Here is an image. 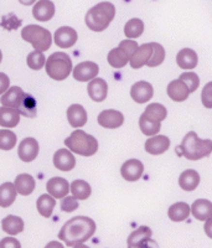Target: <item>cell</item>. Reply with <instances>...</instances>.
Listing matches in <instances>:
<instances>
[{"instance_id": "1", "label": "cell", "mask_w": 212, "mask_h": 248, "mask_svg": "<svg viewBox=\"0 0 212 248\" xmlns=\"http://www.w3.org/2000/svg\"><path fill=\"white\" fill-rule=\"evenodd\" d=\"M96 232V223L87 216H76L68 220L59 233V238L66 246L81 245L88 241Z\"/></svg>"}, {"instance_id": "2", "label": "cell", "mask_w": 212, "mask_h": 248, "mask_svg": "<svg viewBox=\"0 0 212 248\" xmlns=\"http://www.w3.org/2000/svg\"><path fill=\"white\" fill-rule=\"evenodd\" d=\"M176 153L179 156H185L187 160H200L210 156L212 153V140L200 139L195 132H189L180 145L176 147Z\"/></svg>"}, {"instance_id": "3", "label": "cell", "mask_w": 212, "mask_h": 248, "mask_svg": "<svg viewBox=\"0 0 212 248\" xmlns=\"http://www.w3.org/2000/svg\"><path fill=\"white\" fill-rule=\"evenodd\" d=\"M116 16V8L109 1H103L91 8L86 14V25L96 32L105 31Z\"/></svg>"}, {"instance_id": "4", "label": "cell", "mask_w": 212, "mask_h": 248, "mask_svg": "<svg viewBox=\"0 0 212 248\" xmlns=\"http://www.w3.org/2000/svg\"><path fill=\"white\" fill-rule=\"evenodd\" d=\"M65 145L75 154L82 156H92L98 150V141L94 137L90 136L83 130H75L68 138H66Z\"/></svg>"}, {"instance_id": "5", "label": "cell", "mask_w": 212, "mask_h": 248, "mask_svg": "<svg viewBox=\"0 0 212 248\" xmlns=\"http://www.w3.org/2000/svg\"><path fill=\"white\" fill-rule=\"evenodd\" d=\"M72 71V61L65 52H54L46 62V74L55 81H63Z\"/></svg>"}, {"instance_id": "6", "label": "cell", "mask_w": 212, "mask_h": 248, "mask_svg": "<svg viewBox=\"0 0 212 248\" xmlns=\"http://www.w3.org/2000/svg\"><path fill=\"white\" fill-rule=\"evenodd\" d=\"M21 37L24 41H28L32 47L40 52H45L51 47V32L45 28L39 25H28L21 30Z\"/></svg>"}, {"instance_id": "7", "label": "cell", "mask_w": 212, "mask_h": 248, "mask_svg": "<svg viewBox=\"0 0 212 248\" xmlns=\"http://www.w3.org/2000/svg\"><path fill=\"white\" fill-rule=\"evenodd\" d=\"M154 94L153 86L147 81H139L130 88V97L139 105H144L151 99Z\"/></svg>"}, {"instance_id": "8", "label": "cell", "mask_w": 212, "mask_h": 248, "mask_svg": "<svg viewBox=\"0 0 212 248\" xmlns=\"http://www.w3.org/2000/svg\"><path fill=\"white\" fill-rule=\"evenodd\" d=\"M124 123V116L119 110L116 109H106L99 113L98 124L101 127L107 129H116L122 127Z\"/></svg>"}, {"instance_id": "9", "label": "cell", "mask_w": 212, "mask_h": 248, "mask_svg": "<svg viewBox=\"0 0 212 248\" xmlns=\"http://www.w3.org/2000/svg\"><path fill=\"white\" fill-rule=\"evenodd\" d=\"M143 172H144V165L138 159H129L121 168V174H122L123 179L130 181V183L139 180Z\"/></svg>"}, {"instance_id": "10", "label": "cell", "mask_w": 212, "mask_h": 248, "mask_svg": "<svg viewBox=\"0 0 212 248\" xmlns=\"http://www.w3.org/2000/svg\"><path fill=\"white\" fill-rule=\"evenodd\" d=\"M39 143L35 138H25L21 143L19 144V149H17V154L19 158L24 161V163H31L37 158L39 154Z\"/></svg>"}, {"instance_id": "11", "label": "cell", "mask_w": 212, "mask_h": 248, "mask_svg": "<svg viewBox=\"0 0 212 248\" xmlns=\"http://www.w3.org/2000/svg\"><path fill=\"white\" fill-rule=\"evenodd\" d=\"M99 72V67L97 63L92 61L81 62L75 67L74 77L75 79L79 82H88L92 81L97 77Z\"/></svg>"}, {"instance_id": "12", "label": "cell", "mask_w": 212, "mask_h": 248, "mask_svg": "<svg viewBox=\"0 0 212 248\" xmlns=\"http://www.w3.org/2000/svg\"><path fill=\"white\" fill-rule=\"evenodd\" d=\"M77 31L70 26H62L55 32V44L59 47L70 48L77 43Z\"/></svg>"}, {"instance_id": "13", "label": "cell", "mask_w": 212, "mask_h": 248, "mask_svg": "<svg viewBox=\"0 0 212 248\" xmlns=\"http://www.w3.org/2000/svg\"><path fill=\"white\" fill-rule=\"evenodd\" d=\"M32 15L37 21L46 23L55 15V5L51 0H39L32 8Z\"/></svg>"}, {"instance_id": "14", "label": "cell", "mask_w": 212, "mask_h": 248, "mask_svg": "<svg viewBox=\"0 0 212 248\" xmlns=\"http://www.w3.org/2000/svg\"><path fill=\"white\" fill-rule=\"evenodd\" d=\"M54 165L61 171H71L76 165V159L68 149H60L54 155Z\"/></svg>"}, {"instance_id": "15", "label": "cell", "mask_w": 212, "mask_h": 248, "mask_svg": "<svg viewBox=\"0 0 212 248\" xmlns=\"http://www.w3.org/2000/svg\"><path fill=\"white\" fill-rule=\"evenodd\" d=\"M167 96L173 99L174 102L186 101V99L189 98L190 93H191L190 92L189 87L186 86V83L181 81L180 78L174 79V81L170 82L169 86H167Z\"/></svg>"}, {"instance_id": "16", "label": "cell", "mask_w": 212, "mask_h": 248, "mask_svg": "<svg viewBox=\"0 0 212 248\" xmlns=\"http://www.w3.org/2000/svg\"><path fill=\"white\" fill-rule=\"evenodd\" d=\"M153 44H144V45L139 46L136 54L130 59V66L132 68L136 70V68H141L143 66L148 65V62L150 61L151 56H153Z\"/></svg>"}, {"instance_id": "17", "label": "cell", "mask_w": 212, "mask_h": 248, "mask_svg": "<svg viewBox=\"0 0 212 248\" xmlns=\"http://www.w3.org/2000/svg\"><path fill=\"white\" fill-rule=\"evenodd\" d=\"M48 194L54 196L55 199H65L70 192V184L63 178H52L47 181L46 185Z\"/></svg>"}, {"instance_id": "18", "label": "cell", "mask_w": 212, "mask_h": 248, "mask_svg": "<svg viewBox=\"0 0 212 248\" xmlns=\"http://www.w3.org/2000/svg\"><path fill=\"white\" fill-rule=\"evenodd\" d=\"M88 96L94 102H103L107 98L108 85L102 78H94L87 86Z\"/></svg>"}, {"instance_id": "19", "label": "cell", "mask_w": 212, "mask_h": 248, "mask_svg": "<svg viewBox=\"0 0 212 248\" xmlns=\"http://www.w3.org/2000/svg\"><path fill=\"white\" fill-rule=\"evenodd\" d=\"M170 148V139L167 136H154L145 141V150L151 155L164 154Z\"/></svg>"}, {"instance_id": "20", "label": "cell", "mask_w": 212, "mask_h": 248, "mask_svg": "<svg viewBox=\"0 0 212 248\" xmlns=\"http://www.w3.org/2000/svg\"><path fill=\"white\" fill-rule=\"evenodd\" d=\"M67 119L71 127H83L88 121L87 112L81 105H71L67 109Z\"/></svg>"}, {"instance_id": "21", "label": "cell", "mask_w": 212, "mask_h": 248, "mask_svg": "<svg viewBox=\"0 0 212 248\" xmlns=\"http://www.w3.org/2000/svg\"><path fill=\"white\" fill-rule=\"evenodd\" d=\"M24 96H25V93L24 91L21 90L20 87H10L5 93H4L3 96H1V105L4 107H10V108H15V109H19L20 105H21V102H23Z\"/></svg>"}, {"instance_id": "22", "label": "cell", "mask_w": 212, "mask_h": 248, "mask_svg": "<svg viewBox=\"0 0 212 248\" xmlns=\"http://www.w3.org/2000/svg\"><path fill=\"white\" fill-rule=\"evenodd\" d=\"M191 214L198 221L212 218V202L206 199H198L191 206Z\"/></svg>"}, {"instance_id": "23", "label": "cell", "mask_w": 212, "mask_h": 248, "mask_svg": "<svg viewBox=\"0 0 212 248\" xmlns=\"http://www.w3.org/2000/svg\"><path fill=\"white\" fill-rule=\"evenodd\" d=\"M176 62L182 70H193L198 63L197 54L191 48H182L176 55Z\"/></svg>"}, {"instance_id": "24", "label": "cell", "mask_w": 212, "mask_h": 248, "mask_svg": "<svg viewBox=\"0 0 212 248\" xmlns=\"http://www.w3.org/2000/svg\"><path fill=\"white\" fill-rule=\"evenodd\" d=\"M151 234H153V232L148 226H140L139 229L132 232L128 237V248H139L145 241L149 240Z\"/></svg>"}, {"instance_id": "25", "label": "cell", "mask_w": 212, "mask_h": 248, "mask_svg": "<svg viewBox=\"0 0 212 248\" xmlns=\"http://www.w3.org/2000/svg\"><path fill=\"white\" fill-rule=\"evenodd\" d=\"M200 184V175L196 170H185L179 178V186L184 191H194Z\"/></svg>"}, {"instance_id": "26", "label": "cell", "mask_w": 212, "mask_h": 248, "mask_svg": "<svg viewBox=\"0 0 212 248\" xmlns=\"http://www.w3.org/2000/svg\"><path fill=\"white\" fill-rule=\"evenodd\" d=\"M19 109L10 107L0 108V125L5 128H15L20 122Z\"/></svg>"}, {"instance_id": "27", "label": "cell", "mask_w": 212, "mask_h": 248, "mask_svg": "<svg viewBox=\"0 0 212 248\" xmlns=\"http://www.w3.org/2000/svg\"><path fill=\"white\" fill-rule=\"evenodd\" d=\"M190 212H191V209H190L189 203L176 202L169 207L167 216L174 222H182V221H185L190 216Z\"/></svg>"}, {"instance_id": "28", "label": "cell", "mask_w": 212, "mask_h": 248, "mask_svg": "<svg viewBox=\"0 0 212 248\" xmlns=\"http://www.w3.org/2000/svg\"><path fill=\"white\" fill-rule=\"evenodd\" d=\"M1 229L5 233L19 234L24 231V221L19 216L9 215L1 221Z\"/></svg>"}, {"instance_id": "29", "label": "cell", "mask_w": 212, "mask_h": 248, "mask_svg": "<svg viewBox=\"0 0 212 248\" xmlns=\"http://www.w3.org/2000/svg\"><path fill=\"white\" fill-rule=\"evenodd\" d=\"M14 184L17 192L23 196L32 194L35 190V180L30 174H20L19 176H16Z\"/></svg>"}, {"instance_id": "30", "label": "cell", "mask_w": 212, "mask_h": 248, "mask_svg": "<svg viewBox=\"0 0 212 248\" xmlns=\"http://www.w3.org/2000/svg\"><path fill=\"white\" fill-rule=\"evenodd\" d=\"M16 187L15 184L12 183H4L0 186V206L1 207H9L13 205L16 199Z\"/></svg>"}, {"instance_id": "31", "label": "cell", "mask_w": 212, "mask_h": 248, "mask_svg": "<svg viewBox=\"0 0 212 248\" xmlns=\"http://www.w3.org/2000/svg\"><path fill=\"white\" fill-rule=\"evenodd\" d=\"M36 206L39 214L41 215V216L48 218V217L52 215V212H54L55 206H56V201H55L54 196H51L50 194H44L37 199Z\"/></svg>"}, {"instance_id": "32", "label": "cell", "mask_w": 212, "mask_h": 248, "mask_svg": "<svg viewBox=\"0 0 212 248\" xmlns=\"http://www.w3.org/2000/svg\"><path fill=\"white\" fill-rule=\"evenodd\" d=\"M107 60L112 67L122 68L127 65L128 61H130V57L128 56L124 51H123L122 48L118 46V47H116V48H113V50L109 51Z\"/></svg>"}, {"instance_id": "33", "label": "cell", "mask_w": 212, "mask_h": 248, "mask_svg": "<svg viewBox=\"0 0 212 248\" xmlns=\"http://www.w3.org/2000/svg\"><path fill=\"white\" fill-rule=\"evenodd\" d=\"M148 119L153 122H158L160 123L161 121H164L167 116V110L160 103H153V105H149L145 108L144 113H143Z\"/></svg>"}, {"instance_id": "34", "label": "cell", "mask_w": 212, "mask_h": 248, "mask_svg": "<svg viewBox=\"0 0 212 248\" xmlns=\"http://www.w3.org/2000/svg\"><path fill=\"white\" fill-rule=\"evenodd\" d=\"M36 105V99H35L31 94L25 93L23 102H21V105H20L19 107V112L21 113L23 116L28 117V118H35L37 113Z\"/></svg>"}, {"instance_id": "35", "label": "cell", "mask_w": 212, "mask_h": 248, "mask_svg": "<svg viewBox=\"0 0 212 248\" xmlns=\"http://www.w3.org/2000/svg\"><path fill=\"white\" fill-rule=\"evenodd\" d=\"M71 192L78 200H87L91 196L92 189H91L90 184L87 181L75 180L74 183L71 184Z\"/></svg>"}, {"instance_id": "36", "label": "cell", "mask_w": 212, "mask_h": 248, "mask_svg": "<svg viewBox=\"0 0 212 248\" xmlns=\"http://www.w3.org/2000/svg\"><path fill=\"white\" fill-rule=\"evenodd\" d=\"M144 32V23L138 17L130 19L124 26V35L128 39H136Z\"/></svg>"}, {"instance_id": "37", "label": "cell", "mask_w": 212, "mask_h": 248, "mask_svg": "<svg viewBox=\"0 0 212 248\" xmlns=\"http://www.w3.org/2000/svg\"><path fill=\"white\" fill-rule=\"evenodd\" d=\"M139 127H140L141 133L144 134V136H155L160 132L161 124L158 123V122H153L148 119L144 114H141L140 118H139Z\"/></svg>"}, {"instance_id": "38", "label": "cell", "mask_w": 212, "mask_h": 248, "mask_svg": "<svg viewBox=\"0 0 212 248\" xmlns=\"http://www.w3.org/2000/svg\"><path fill=\"white\" fill-rule=\"evenodd\" d=\"M16 145V136L10 130H0V149L10 150Z\"/></svg>"}, {"instance_id": "39", "label": "cell", "mask_w": 212, "mask_h": 248, "mask_svg": "<svg viewBox=\"0 0 212 248\" xmlns=\"http://www.w3.org/2000/svg\"><path fill=\"white\" fill-rule=\"evenodd\" d=\"M26 61H28L29 67L35 71L41 70L44 66H46L45 55L43 52H40V51H32V52H30Z\"/></svg>"}, {"instance_id": "40", "label": "cell", "mask_w": 212, "mask_h": 248, "mask_svg": "<svg viewBox=\"0 0 212 248\" xmlns=\"http://www.w3.org/2000/svg\"><path fill=\"white\" fill-rule=\"evenodd\" d=\"M153 44V56L150 59V61L148 62L149 67H156V66L161 65L165 60V50L164 47L160 45V44L151 43Z\"/></svg>"}, {"instance_id": "41", "label": "cell", "mask_w": 212, "mask_h": 248, "mask_svg": "<svg viewBox=\"0 0 212 248\" xmlns=\"http://www.w3.org/2000/svg\"><path fill=\"white\" fill-rule=\"evenodd\" d=\"M179 78L186 83V86L189 87L190 92L191 93L195 92L198 88V86H200V78H198V76L195 72H185V74L181 75Z\"/></svg>"}, {"instance_id": "42", "label": "cell", "mask_w": 212, "mask_h": 248, "mask_svg": "<svg viewBox=\"0 0 212 248\" xmlns=\"http://www.w3.org/2000/svg\"><path fill=\"white\" fill-rule=\"evenodd\" d=\"M78 199H76L75 196H66L65 199L61 202V210L63 212H74L75 210L78 209Z\"/></svg>"}, {"instance_id": "43", "label": "cell", "mask_w": 212, "mask_h": 248, "mask_svg": "<svg viewBox=\"0 0 212 248\" xmlns=\"http://www.w3.org/2000/svg\"><path fill=\"white\" fill-rule=\"evenodd\" d=\"M201 101L202 105L209 109H212V82H209L201 93Z\"/></svg>"}, {"instance_id": "44", "label": "cell", "mask_w": 212, "mask_h": 248, "mask_svg": "<svg viewBox=\"0 0 212 248\" xmlns=\"http://www.w3.org/2000/svg\"><path fill=\"white\" fill-rule=\"evenodd\" d=\"M119 47L122 48L123 51H124L125 54L128 55V56L132 59L133 57V55L136 54V50H138V44L136 43V41H133V40H123L122 43L119 44Z\"/></svg>"}, {"instance_id": "45", "label": "cell", "mask_w": 212, "mask_h": 248, "mask_svg": "<svg viewBox=\"0 0 212 248\" xmlns=\"http://www.w3.org/2000/svg\"><path fill=\"white\" fill-rule=\"evenodd\" d=\"M0 248H21L19 241L13 237H5L0 242Z\"/></svg>"}, {"instance_id": "46", "label": "cell", "mask_w": 212, "mask_h": 248, "mask_svg": "<svg viewBox=\"0 0 212 248\" xmlns=\"http://www.w3.org/2000/svg\"><path fill=\"white\" fill-rule=\"evenodd\" d=\"M0 79H1V86H0V93L4 94L6 92V88L9 87V78L6 77L5 74H0Z\"/></svg>"}, {"instance_id": "47", "label": "cell", "mask_w": 212, "mask_h": 248, "mask_svg": "<svg viewBox=\"0 0 212 248\" xmlns=\"http://www.w3.org/2000/svg\"><path fill=\"white\" fill-rule=\"evenodd\" d=\"M139 248H159V246L155 241L151 240V238H149V240L145 241V242L143 243V245H141Z\"/></svg>"}, {"instance_id": "48", "label": "cell", "mask_w": 212, "mask_h": 248, "mask_svg": "<svg viewBox=\"0 0 212 248\" xmlns=\"http://www.w3.org/2000/svg\"><path fill=\"white\" fill-rule=\"evenodd\" d=\"M205 232H206L207 236L212 240V218L207 220L206 223H205Z\"/></svg>"}, {"instance_id": "49", "label": "cell", "mask_w": 212, "mask_h": 248, "mask_svg": "<svg viewBox=\"0 0 212 248\" xmlns=\"http://www.w3.org/2000/svg\"><path fill=\"white\" fill-rule=\"evenodd\" d=\"M45 248H65V247H63L62 243L57 242V241H51V242L47 243V245L45 246Z\"/></svg>"}, {"instance_id": "50", "label": "cell", "mask_w": 212, "mask_h": 248, "mask_svg": "<svg viewBox=\"0 0 212 248\" xmlns=\"http://www.w3.org/2000/svg\"><path fill=\"white\" fill-rule=\"evenodd\" d=\"M37 0H19V3L21 4V5H32L34 3H36Z\"/></svg>"}, {"instance_id": "51", "label": "cell", "mask_w": 212, "mask_h": 248, "mask_svg": "<svg viewBox=\"0 0 212 248\" xmlns=\"http://www.w3.org/2000/svg\"><path fill=\"white\" fill-rule=\"evenodd\" d=\"M74 248H90V247H88V246H86V245H83V243H81V245L74 246Z\"/></svg>"}]
</instances>
